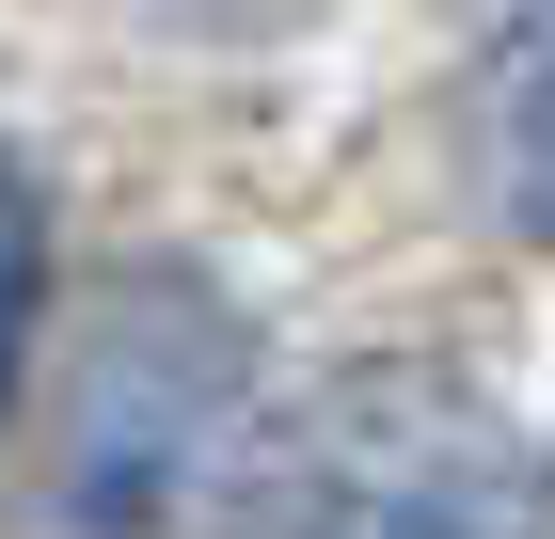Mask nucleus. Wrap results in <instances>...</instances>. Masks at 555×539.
<instances>
[{"label":"nucleus","instance_id":"nucleus-1","mask_svg":"<svg viewBox=\"0 0 555 539\" xmlns=\"http://www.w3.org/2000/svg\"><path fill=\"white\" fill-rule=\"evenodd\" d=\"M255 476V333L207 270H112L33 413L48 539H207Z\"/></svg>","mask_w":555,"mask_h":539},{"label":"nucleus","instance_id":"nucleus-2","mask_svg":"<svg viewBox=\"0 0 555 539\" xmlns=\"http://www.w3.org/2000/svg\"><path fill=\"white\" fill-rule=\"evenodd\" d=\"M238 539H555V460L476 381L365 365L255 445Z\"/></svg>","mask_w":555,"mask_h":539},{"label":"nucleus","instance_id":"nucleus-3","mask_svg":"<svg viewBox=\"0 0 555 539\" xmlns=\"http://www.w3.org/2000/svg\"><path fill=\"white\" fill-rule=\"evenodd\" d=\"M476 175L524 239H555V0H508V33L476 64Z\"/></svg>","mask_w":555,"mask_h":539},{"label":"nucleus","instance_id":"nucleus-4","mask_svg":"<svg viewBox=\"0 0 555 539\" xmlns=\"http://www.w3.org/2000/svg\"><path fill=\"white\" fill-rule=\"evenodd\" d=\"M33 333H48V191L33 159H0V445L33 413Z\"/></svg>","mask_w":555,"mask_h":539},{"label":"nucleus","instance_id":"nucleus-5","mask_svg":"<svg viewBox=\"0 0 555 539\" xmlns=\"http://www.w3.org/2000/svg\"><path fill=\"white\" fill-rule=\"evenodd\" d=\"M159 16H191V33H255V16H301V0H159Z\"/></svg>","mask_w":555,"mask_h":539}]
</instances>
